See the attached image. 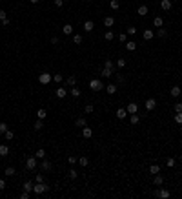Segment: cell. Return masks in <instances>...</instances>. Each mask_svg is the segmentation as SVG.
<instances>
[{"label":"cell","mask_w":182,"mask_h":199,"mask_svg":"<svg viewBox=\"0 0 182 199\" xmlns=\"http://www.w3.org/2000/svg\"><path fill=\"white\" fill-rule=\"evenodd\" d=\"M47 190H49V185H46V183H35V185H33V192L38 194V196H40V194H46Z\"/></svg>","instance_id":"cell-1"},{"label":"cell","mask_w":182,"mask_h":199,"mask_svg":"<svg viewBox=\"0 0 182 199\" xmlns=\"http://www.w3.org/2000/svg\"><path fill=\"white\" fill-rule=\"evenodd\" d=\"M89 88L93 91H100V89H104V82L100 81V79H91L89 81Z\"/></svg>","instance_id":"cell-2"},{"label":"cell","mask_w":182,"mask_h":199,"mask_svg":"<svg viewBox=\"0 0 182 199\" xmlns=\"http://www.w3.org/2000/svg\"><path fill=\"white\" fill-rule=\"evenodd\" d=\"M51 81H53V75H51V73H40V75H38V82H40L42 86H47Z\"/></svg>","instance_id":"cell-3"},{"label":"cell","mask_w":182,"mask_h":199,"mask_svg":"<svg viewBox=\"0 0 182 199\" xmlns=\"http://www.w3.org/2000/svg\"><path fill=\"white\" fill-rule=\"evenodd\" d=\"M37 166H38L37 157H27V159H26V170H35Z\"/></svg>","instance_id":"cell-4"},{"label":"cell","mask_w":182,"mask_h":199,"mask_svg":"<svg viewBox=\"0 0 182 199\" xmlns=\"http://www.w3.org/2000/svg\"><path fill=\"white\" fill-rule=\"evenodd\" d=\"M153 196H155V197H162V199H168V197H171V192L162 188V190H155V192H153Z\"/></svg>","instance_id":"cell-5"},{"label":"cell","mask_w":182,"mask_h":199,"mask_svg":"<svg viewBox=\"0 0 182 199\" xmlns=\"http://www.w3.org/2000/svg\"><path fill=\"white\" fill-rule=\"evenodd\" d=\"M126 110H127V115H131V113H137V112H139V104H137V102H129V104L126 106Z\"/></svg>","instance_id":"cell-6"},{"label":"cell","mask_w":182,"mask_h":199,"mask_svg":"<svg viewBox=\"0 0 182 199\" xmlns=\"http://www.w3.org/2000/svg\"><path fill=\"white\" fill-rule=\"evenodd\" d=\"M144 106H146V110H147V112H153L155 108H157V101H155V99H147Z\"/></svg>","instance_id":"cell-7"},{"label":"cell","mask_w":182,"mask_h":199,"mask_svg":"<svg viewBox=\"0 0 182 199\" xmlns=\"http://www.w3.org/2000/svg\"><path fill=\"white\" fill-rule=\"evenodd\" d=\"M160 7H162V11H169L173 7V2L171 0H160Z\"/></svg>","instance_id":"cell-8"},{"label":"cell","mask_w":182,"mask_h":199,"mask_svg":"<svg viewBox=\"0 0 182 199\" xmlns=\"http://www.w3.org/2000/svg\"><path fill=\"white\" fill-rule=\"evenodd\" d=\"M91 135H93V130L86 124V126L82 128V137H84V139H91Z\"/></svg>","instance_id":"cell-9"},{"label":"cell","mask_w":182,"mask_h":199,"mask_svg":"<svg viewBox=\"0 0 182 199\" xmlns=\"http://www.w3.org/2000/svg\"><path fill=\"white\" fill-rule=\"evenodd\" d=\"M142 37H144V40H151V38L155 37V31H153V29H144Z\"/></svg>","instance_id":"cell-10"},{"label":"cell","mask_w":182,"mask_h":199,"mask_svg":"<svg viewBox=\"0 0 182 199\" xmlns=\"http://www.w3.org/2000/svg\"><path fill=\"white\" fill-rule=\"evenodd\" d=\"M40 168H42L44 172H49V170H51V168H53V165H51V163L47 161V159H44V161L40 163Z\"/></svg>","instance_id":"cell-11"},{"label":"cell","mask_w":182,"mask_h":199,"mask_svg":"<svg viewBox=\"0 0 182 199\" xmlns=\"http://www.w3.org/2000/svg\"><path fill=\"white\" fill-rule=\"evenodd\" d=\"M180 93H182V89H180L179 86H173V88L169 89V95H171V97H175V99H177V97H180Z\"/></svg>","instance_id":"cell-12"},{"label":"cell","mask_w":182,"mask_h":199,"mask_svg":"<svg viewBox=\"0 0 182 199\" xmlns=\"http://www.w3.org/2000/svg\"><path fill=\"white\" fill-rule=\"evenodd\" d=\"M113 73H115V69H111V68H104L100 75H102V77H106V79H109V77H113Z\"/></svg>","instance_id":"cell-13"},{"label":"cell","mask_w":182,"mask_h":199,"mask_svg":"<svg viewBox=\"0 0 182 199\" xmlns=\"http://www.w3.org/2000/svg\"><path fill=\"white\" fill-rule=\"evenodd\" d=\"M153 185H157V186L164 185V175H159V173H155V177H153Z\"/></svg>","instance_id":"cell-14"},{"label":"cell","mask_w":182,"mask_h":199,"mask_svg":"<svg viewBox=\"0 0 182 199\" xmlns=\"http://www.w3.org/2000/svg\"><path fill=\"white\" fill-rule=\"evenodd\" d=\"M33 185H35V183H33V181H29V179H27V181H24V190H26V192H29V194H31L33 192Z\"/></svg>","instance_id":"cell-15"},{"label":"cell","mask_w":182,"mask_h":199,"mask_svg":"<svg viewBox=\"0 0 182 199\" xmlns=\"http://www.w3.org/2000/svg\"><path fill=\"white\" fill-rule=\"evenodd\" d=\"M62 33L64 35H73V26L71 24H64L62 26Z\"/></svg>","instance_id":"cell-16"},{"label":"cell","mask_w":182,"mask_h":199,"mask_svg":"<svg viewBox=\"0 0 182 199\" xmlns=\"http://www.w3.org/2000/svg\"><path fill=\"white\" fill-rule=\"evenodd\" d=\"M129 122L133 124V126H137V124L140 122V115H137V113H131V115H129Z\"/></svg>","instance_id":"cell-17"},{"label":"cell","mask_w":182,"mask_h":199,"mask_svg":"<svg viewBox=\"0 0 182 199\" xmlns=\"http://www.w3.org/2000/svg\"><path fill=\"white\" fill-rule=\"evenodd\" d=\"M0 155H2V157H7L9 155V146H7V144H0Z\"/></svg>","instance_id":"cell-18"},{"label":"cell","mask_w":182,"mask_h":199,"mask_svg":"<svg viewBox=\"0 0 182 199\" xmlns=\"http://www.w3.org/2000/svg\"><path fill=\"white\" fill-rule=\"evenodd\" d=\"M113 24H115V18H113V17H106L104 18V28L109 29V28H113Z\"/></svg>","instance_id":"cell-19"},{"label":"cell","mask_w":182,"mask_h":199,"mask_svg":"<svg viewBox=\"0 0 182 199\" xmlns=\"http://www.w3.org/2000/svg\"><path fill=\"white\" fill-rule=\"evenodd\" d=\"M93 29H95V24H93L91 20H86L84 22V31H87V33H91Z\"/></svg>","instance_id":"cell-20"},{"label":"cell","mask_w":182,"mask_h":199,"mask_svg":"<svg viewBox=\"0 0 182 199\" xmlns=\"http://www.w3.org/2000/svg\"><path fill=\"white\" fill-rule=\"evenodd\" d=\"M117 117H119L120 121H122V119H126L127 117V110H126V108H119V110H117Z\"/></svg>","instance_id":"cell-21"},{"label":"cell","mask_w":182,"mask_h":199,"mask_svg":"<svg viewBox=\"0 0 182 199\" xmlns=\"http://www.w3.org/2000/svg\"><path fill=\"white\" fill-rule=\"evenodd\" d=\"M106 91L107 93H109V95H115V93H117V84H107V86H106Z\"/></svg>","instance_id":"cell-22"},{"label":"cell","mask_w":182,"mask_h":199,"mask_svg":"<svg viewBox=\"0 0 182 199\" xmlns=\"http://www.w3.org/2000/svg\"><path fill=\"white\" fill-rule=\"evenodd\" d=\"M66 95H67V89L66 88H57V97L58 99H66Z\"/></svg>","instance_id":"cell-23"},{"label":"cell","mask_w":182,"mask_h":199,"mask_svg":"<svg viewBox=\"0 0 182 199\" xmlns=\"http://www.w3.org/2000/svg\"><path fill=\"white\" fill-rule=\"evenodd\" d=\"M69 93H71V97H75V99H78V97L82 95V91H80V89H78L77 86H73V88L69 89Z\"/></svg>","instance_id":"cell-24"},{"label":"cell","mask_w":182,"mask_h":199,"mask_svg":"<svg viewBox=\"0 0 182 199\" xmlns=\"http://www.w3.org/2000/svg\"><path fill=\"white\" fill-rule=\"evenodd\" d=\"M75 124H77V128H84L86 124H87V121H86V117H78L77 121H75Z\"/></svg>","instance_id":"cell-25"},{"label":"cell","mask_w":182,"mask_h":199,"mask_svg":"<svg viewBox=\"0 0 182 199\" xmlns=\"http://www.w3.org/2000/svg\"><path fill=\"white\" fill-rule=\"evenodd\" d=\"M104 38H106V42H111L113 38H115V33H113L111 29H107V31L104 33Z\"/></svg>","instance_id":"cell-26"},{"label":"cell","mask_w":182,"mask_h":199,"mask_svg":"<svg viewBox=\"0 0 182 199\" xmlns=\"http://www.w3.org/2000/svg\"><path fill=\"white\" fill-rule=\"evenodd\" d=\"M153 26H155V28H162V26H164V18H162V17H155Z\"/></svg>","instance_id":"cell-27"},{"label":"cell","mask_w":182,"mask_h":199,"mask_svg":"<svg viewBox=\"0 0 182 199\" xmlns=\"http://www.w3.org/2000/svg\"><path fill=\"white\" fill-rule=\"evenodd\" d=\"M78 165H80V166H89V159H87L86 155L78 157Z\"/></svg>","instance_id":"cell-28"},{"label":"cell","mask_w":182,"mask_h":199,"mask_svg":"<svg viewBox=\"0 0 182 199\" xmlns=\"http://www.w3.org/2000/svg\"><path fill=\"white\" fill-rule=\"evenodd\" d=\"M147 6H139V9H137V15H140V17H144V15H147Z\"/></svg>","instance_id":"cell-29"},{"label":"cell","mask_w":182,"mask_h":199,"mask_svg":"<svg viewBox=\"0 0 182 199\" xmlns=\"http://www.w3.org/2000/svg\"><path fill=\"white\" fill-rule=\"evenodd\" d=\"M109 7L113 9V11L120 9V0H111V2H109Z\"/></svg>","instance_id":"cell-30"},{"label":"cell","mask_w":182,"mask_h":199,"mask_svg":"<svg viewBox=\"0 0 182 199\" xmlns=\"http://www.w3.org/2000/svg\"><path fill=\"white\" fill-rule=\"evenodd\" d=\"M126 49H127V51H135V49H137V44H135L133 40H127V42H126Z\"/></svg>","instance_id":"cell-31"},{"label":"cell","mask_w":182,"mask_h":199,"mask_svg":"<svg viewBox=\"0 0 182 199\" xmlns=\"http://www.w3.org/2000/svg\"><path fill=\"white\" fill-rule=\"evenodd\" d=\"M66 84H67V86H71V88L77 86V77H73V75L67 77V79H66Z\"/></svg>","instance_id":"cell-32"},{"label":"cell","mask_w":182,"mask_h":199,"mask_svg":"<svg viewBox=\"0 0 182 199\" xmlns=\"http://www.w3.org/2000/svg\"><path fill=\"white\" fill-rule=\"evenodd\" d=\"M33 128H35L37 132H40L42 128H44V121H42V119H38V121H35V124H33Z\"/></svg>","instance_id":"cell-33"},{"label":"cell","mask_w":182,"mask_h":199,"mask_svg":"<svg viewBox=\"0 0 182 199\" xmlns=\"http://www.w3.org/2000/svg\"><path fill=\"white\" fill-rule=\"evenodd\" d=\"M35 157L37 159H46V150H44V148H38L37 153H35Z\"/></svg>","instance_id":"cell-34"},{"label":"cell","mask_w":182,"mask_h":199,"mask_svg":"<svg viewBox=\"0 0 182 199\" xmlns=\"http://www.w3.org/2000/svg\"><path fill=\"white\" fill-rule=\"evenodd\" d=\"M160 172V166L159 165H149V173L151 175H155V173H159Z\"/></svg>","instance_id":"cell-35"},{"label":"cell","mask_w":182,"mask_h":199,"mask_svg":"<svg viewBox=\"0 0 182 199\" xmlns=\"http://www.w3.org/2000/svg\"><path fill=\"white\" fill-rule=\"evenodd\" d=\"M82 40H84V38H82L80 33H75V35H73V44H82Z\"/></svg>","instance_id":"cell-36"},{"label":"cell","mask_w":182,"mask_h":199,"mask_svg":"<svg viewBox=\"0 0 182 199\" xmlns=\"http://www.w3.org/2000/svg\"><path fill=\"white\" fill-rule=\"evenodd\" d=\"M37 117H38V119H42V121H44V119H46V117H47V112H46V110H44V108H40V110H38V112H37Z\"/></svg>","instance_id":"cell-37"},{"label":"cell","mask_w":182,"mask_h":199,"mask_svg":"<svg viewBox=\"0 0 182 199\" xmlns=\"http://www.w3.org/2000/svg\"><path fill=\"white\" fill-rule=\"evenodd\" d=\"M126 64H127V61H126V58H119V61H117V68H119V69H122V68H126Z\"/></svg>","instance_id":"cell-38"},{"label":"cell","mask_w":182,"mask_h":199,"mask_svg":"<svg viewBox=\"0 0 182 199\" xmlns=\"http://www.w3.org/2000/svg\"><path fill=\"white\" fill-rule=\"evenodd\" d=\"M166 35H168V31H166V29H164V26H162V28H159V29H157V37H160V38H164V37H166Z\"/></svg>","instance_id":"cell-39"},{"label":"cell","mask_w":182,"mask_h":199,"mask_svg":"<svg viewBox=\"0 0 182 199\" xmlns=\"http://www.w3.org/2000/svg\"><path fill=\"white\" fill-rule=\"evenodd\" d=\"M173 121L177 124H182V112H175V117H173Z\"/></svg>","instance_id":"cell-40"},{"label":"cell","mask_w":182,"mask_h":199,"mask_svg":"<svg viewBox=\"0 0 182 199\" xmlns=\"http://www.w3.org/2000/svg\"><path fill=\"white\" fill-rule=\"evenodd\" d=\"M15 173H17V170H15L13 166H7L6 170H4V175H15Z\"/></svg>","instance_id":"cell-41"},{"label":"cell","mask_w":182,"mask_h":199,"mask_svg":"<svg viewBox=\"0 0 182 199\" xmlns=\"http://www.w3.org/2000/svg\"><path fill=\"white\" fill-rule=\"evenodd\" d=\"M67 163H69V165H71V166H75V165H77V163H78V159H77L75 155H69V157H67Z\"/></svg>","instance_id":"cell-42"},{"label":"cell","mask_w":182,"mask_h":199,"mask_svg":"<svg viewBox=\"0 0 182 199\" xmlns=\"http://www.w3.org/2000/svg\"><path fill=\"white\" fill-rule=\"evenodd\" d=\"M104 68H111V69H115V62H113V61H109V58H106Z\"/></svg>","instance_id":"cell-43"},{"label":"cell","mask_w":182,"mask_h":199,"mask_svg":"<svg viewBox=\"0 0 182 199\" xmlns=\"http://www.w3.org/2000/svg\"><path fill=\"white\" fill-rule=\"evenodd\" d=\"M4 137H6V139H7V141H13V139H15V133H13L11 130H7L6 133H4Z\"/></svg>","instance_id":"cell-44"},{"label":"cell","mask_w":182,"mask_h":199,"mask_svg":"<svg viewBox=\"0 0 182 199\" xmlns=\"http://www.w3.org/2000/svg\"><path fill=\"white\" fill-rule=\"evenodd\" d=\"M67 177H69V179H73V181H75V179L78 177V173H77V170H73V168H71V170H69V173H67Z\"/></svg>","instance_id":"cell-45"},{"label":"cell","mask_w":182,"mask_h":199,"mask_svg":"<svg viewBox=\"0 0 182 199\" xmlns=\"http://www.w3.org/2000/svg\"><path fill=\"white\" fill-rule=\"evenodd\" d=\"M7 130H9V128H7V124H6V122H0V133L4 135V133H6Z\"/></svg>","instance_id":"cell-46"},{"label":"cell","mask_w":182,"mask_h":199,"mask_svg":"<svg viewBox=\"0 0 182 199\" xmlns=\"http://www.w3.org/2000/svg\"><path fill=\"white\" fill-rule=\"evenodd\" d=\"M53 81L55 82H62V73H55V75H53Z\"/></svg>","instance_id":"cell-47"},{"label":"cell","mask_w":182,"mask_h":199,"mask_svg":"<svg viewBox=\"0 0 182 199\" xmlns=\"http://www.w3.org/2000/svg\"><path fill=\"white\" fill-rule=\"evenodd\" d=\"M93 110H95V106H93V104H87V106L84 108V112H86V113H93Z\"/></svg>","instance_id":"cell-48"},{"label":"cell","mask_w":182,"mask_h":199,"mask_svg":"<svg viewBox=\"0 0 182 199\" xmlns=\"http://www.w3.org/2000/svg\"><path fill=\"white\" fill-rule=\"evenodd\" d=\"M119 40L120 42H127V33H120L119 35Z\"/></svg>","instance_id":"cell-49"},{"label":"cell","mask_w":182,"mask_h":199,"mask_svg":"<svg viewBox=\"0 0 182 199\" xmlns=\"http://www.w3.org/2000/svg\"><path fill=\"white\" fill-rule=\"evenodd\" d=\"M35 183H44V175L42 173H37L35 175Z\"/></svg>","instance_id":"cell-50"},{"label":"cell","mask_w":182,"mask_h":199,"mask_svg":"<svg viewBox=\"0 0 182 199\" xmlns=\"http://www.w3.org/2000/svg\"><path fill=\"white\" fill-rule=\"evenodd\" d=\"M166 165H168L169 168H171V166H175V159H173V157H169V159H166Z\"/></svg>","instance_id":"cell-51"},{"label":"cell","mask_w":182,"mask_h":199,"mask_svg":"<svg viewBox=\"0 0 182 199\" xmlns=\"http://www.w3.org/2000/svg\"><path fill=\"white\" fill-rule=\"evenodd\" d=\"M173 110H175V112H182V102H175Z\"/></svg>","instance_id":"cell-52"},{"label":"cell","mask_w":182,"mask_h":199,"mask_svg":"<svg viewBox=\"0 0 182 199\" xmlns=\"http://www.w3.org/2000/svg\"><path fill=\"white\" fill-rule=\"evenodd\" d=\"M126 33H127V35H135V33H137V29H135L133 26H129V28H127V31H126Z\"/></svg>","instance_id":"cell-53"},{"label":"cell","mask_w":182,"mask_h":199,"mask_svg":"<svg viewBox=\"0 0 182 199\" xmlns=\"http://www.w3.org/2000/svg\"><path fill=\"white\" fill-rule=\"evenodd\" d=\"M115 79H117V84H124V77H122L120 73H119V75H117Z\"/></svg>","instance_id":"cell-54"},{"label":"cell","mask_w":182,"mask_h":199,"mask_svg":"<svg viewBox=\"0 0 182 199\" xmlns=\"http://www.w3.org/2000/svg\"><path fill=\"white\" fill-rule=\"evenodd\" d=\"M4 18H7V13L4 11V9H0V22H2Z\"/></svg>","instance_id":"cell-55"},{"label":"cell","mask_w":182,"mask_h":199,"mask_svg":"<svg viewBox=\"0 0 182 199\" xmlns=\"http://www.w3.org/2000/svg\"><path fill=\"white\" fill-rule=\"evenodd\" d=\"M9 24H11V20H9V18H4V20H2V28H7Z\"/></svg>","instance_id":"cell-56"},{"label":"cell","mask_w":182,"mask_h":199,"mask_svg":"<svg viewBox=\"0 0 182 199\" xmlns=\"http://www.w3.org/2000/svg\"><path fill=\"white\" fill-rule=\"evenodd\" d=\"M29 197V192H26V190H24L22 194H20V199H27Z\"/></svg>","instance_id":"cell-57"},{"label":"cell","mask_w":182,"mask_h":199,"mask_svg":"<svg viewBox=\"0 0 182 199\" xmlns=\"http://www.w3.org/2000/svg\"><path fill=\"white\" fill-rule=\"evenodd\" d=\"M6 188V179H0V190H4Z\"/></svg>","instance_id":"cell-58"},{"label":"cell","mask_w":182,"mask_h":199,"mask_svg":"<svg viewBox=\"0 0 182 199\" xmlns=\"http://www.w3.org/2000/svg\"><path fill=\"white\" fill-rule=\"evenodd\" d=\"M62 4H64V0H55V6L57 7H62Z\"/></svg>","instance_id":"cell-59"},{"label":"cell","mask_w":182,"mask_h":199,"mask_svg":"<svg viewBox=\"0 0 182 199\" xmlns=\"http://www.w3.org/2000/svg\"><path fill=\"white\" fill-rule=\"evenodd\" d=\"M51 44H58V37H51Z\"/></svg>","instance_id":"cell-60"},{"label":"cell","mask_w":182,"mask_h":199,"mask_svg":"<svg viewBox=\"0 0 182 199\" xmlns=\"http://www.w3.org/2000/svg\"><path fill=\"white\" fill-rule=\"evenodd\" d=\"M29 2H31V4H38V2H40V0H29Z\"/></svg>","instance_id":"cell-61"},{"label":"cell","mask_w":182,"mask_h":199,"mask_svg":"<svg viewBox=\"0 0 182 199\" xmlns=\"http://www.w3.org/2000/svg\"><path fill=\"white\" fill-rule=\"evenodd\" d=\"M64 2H66V0H64Z\"/></svg>","instance_id":"cell-62"}]
</instances>
